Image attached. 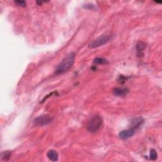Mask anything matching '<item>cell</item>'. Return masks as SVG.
<instances>
[{"label": "cell", "mask_w": 162, "mask_h": 162, "mask_svg": "<svg viewBox=\"0 0 162 162\" xmlns=\"http://www.w3.org/2000/svg\"><path fill=\"white\" fill-rule=\"evenodd\" d=\"M47 157L49 160L52 161H58V154L55 150H50L47 153Z\"/></svg>", "instance_id": "8"}, {"label": "cell", "mask_w": 162, "mask_h": 162, "mask_svg": "<svg viewBox=\"0 0 162 162\" xmlns=\"http://www.w3.org/2000/svg\"><path fill=\"white\" fill-rule=\"evenodd\" d=\"M15 3L21 7H25L26 6V2L25 1H22V0H17V1H15Z\"/></svg>", "instance_id": "13"}, {"label": "cell", "mask_w": 162, "mask_h": 162, "mask_svg": "<svg viewBox=\"0 0 162 162\" xmlns=\"http://www.w3.org/2000/svg\"><path fill=\"white\" fill-rule=\"evenodd\" d=\"M75 59V54L74 52L68 53L56 67L55 73L56 74H62L67 72L73 66Z\"/></svg>", "instance_id": "1"}, {"label": "cell", "mask_w": 162, "mask_h": 162, "mask_svg": "<svg viewBox=\"0 0 162 162\" xmlns=\"http://www.w3.org/2000/svg\"><path fill=\"white\" fill-rule=\"evenodd\" d=\"M129 89L127 88H115L113 90V93L115 95L118 96H124L129 93Z\"/></svg>", "instance_id": "7"}, {"label": "cell", "mask_w": 162, "mask_h": 162, "mask_svg": "<svg viewBox=\"0 0 162 162\" xmlns=\"http://www.w3.org/2000/svg\"><path fill=\"white\" fill-rule=\"evenodd\" d=\"M103 118L100 115H95L91 118L87 125V129L91 133H95L99 131L103 125Z\"/></svg>", "instance_id": "2"}, {"label": "cell", "mask_w": 162, "mask_h": 162, "mask_svg": "<svg viewBox=\"0 0 162 162\" xmlns=\"http://www.w3.org/2000/svg\"><path fill=\"white\" fill-rule=\"evenodd\" d=\"M146 48V44L143 42L139 41L136 45V50L137 52V55L139 56H142L143 55V51Z\"/></svg>", "instance_id": "9"}, {"label": "cell", "mask_w": 162, "mask_h": 162, "mask_svg": "<svg viewBox=\"0 0 162 162\" xmlns=\"http://www.w3.org/2000/svg\"><path fill=\"white\" fill-rule=\"evenodd\" d=\"M11 157L10 151H5L2 153V159L5 161H8Z\"/></svg>", "instance_id": "11"}, {"label": "cell", "mask_w": 162, "mask_h": 162, "mask_svg": "<svg viewBox=\"0 0 162 162\" xmlns=\"http://www.w3.org/2000/svg\"><path fill=\"white\" fill-rule=\"evenodd\" d=\"M150 157L151 160H156L158 158V154L157 153V151L154 149H152L150 151Z\"/></svg>", "instance_id": "12"}, {"label": "cell", "mask_w": 162, "mask_h": 162, "mask_svg": "<svg viewBox=\"0 0 162 162\" xmlns=\"http://www.w3.org/2000/svg\"><path fill=\"white\" fill-rule=\"evenodd\" d=\"M111 35L109 34H104L102 36H100V37H98L96 38L95 40L90 43L88 45V47L90 49H94L98 47L102 46L104 45L105 44H107L108 42L111 39Z\"/></svg>", "instance_id": "3"}, {"label": "cell", "mask_w": 162, "mask_h": 162, "mask_svg": "<svg viewBox=\"0 0 162 162\" xmlns=\"http://www.w3.org/2000/svg\"><path fill=\"white\" fill-rule=\"evenodd\" d=\"M94 63L97 65H105L108 64V61L103 58H96L94 60Z\"/></svg>", "instance_id": "10"}, {"label": "cell", "mask_w": 162, "mask_h": 162, "mask_svg": "<svg viewBox=\"0 0 162 162\" xmlns=\"http://www.w3.org/2000/svg\"><path fill=\"white\" fill-rule=\"evenodd\" d=\"M135 132H136V130L131 128L129 129H126V130L122 131L121 132L119 133L118 136H119L120 138L125 140V139H129V138L131 137L132 136H133L134 135Z\"/></svg>", "instance_id": "5"}, {"label": "cell", "mask_w": 162, "mask_h": 162, "mask_svg": "<svg viewBox=\"0 0 162 162\" xmlns=\"http://www.w3.org/2000/svg\"><path fill=\"white\" fill-rule=\"evenodd\" d=\"M144 119L142 117H137L133 118L131 121V128L136 130L139 127H140L144 124Z\"/></svg>", "instance_id": "6"}, {"label": "cell", "mask_w": 162, "mask_h": 162, "mask_svg": "<svg viewBox=\"0 0 162 162\" xmlns=\"http://www.w3.org/2000/svg\"><path fill=\"white\" fill-rule=\"evenodd\" d=\"M53 117L50 115H42L34 119V124L36 126H45L50 124Z\"/></svg>", "instance_id": "4"}]
</instances>
